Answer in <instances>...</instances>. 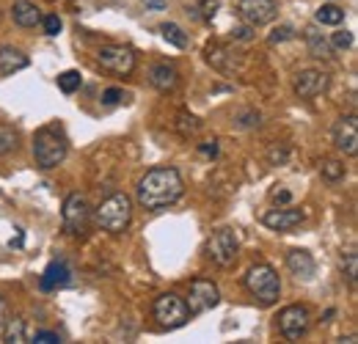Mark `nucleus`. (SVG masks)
<instances>
[{
	"label": "nucleus",
	"instance_id": "40",
	"mask_svg": "<svg viewBox=\"0 0 358 344\" xmlns=\"http://www.w3.org/2000/svg\"><path fill=\"white\" fill-rule=\"evenodd\" d=\"M201 152H204V155H215V152H218V143H215V141H210V143H204V146H201Z\"/></svg>",
	"mask_w": 358,
	"mask_h": 344
},
{
	"label": "nucleus",
	"instance_id": "1",
	"mask_svg": "<svg viewBox=\"0 0 358 344\" xmlns=\"http://www.w3.org/2000/svg\"><path fill=\"white\" fill-rule=\"evenodd\" d=\"M185 193V182L177 169H152L138 182V204L149 213H160L171 204H177Z\"/></svg>",
	"mask_w": 358,
	"mask_h": 344
},
{
	"label": "nucleus",
	"instance_id": "21",
	"mask_svg": "<svg viewBox=\"0 0 358 344\" xmlns=\"http://www.w3.org/2000/svg\"><path fill=\"white\" fill-rule=\"evenodd\" d=\"M306 44H309V52H312L314 58H331L334 55V47L331 42L317 31V28H306Z\"/></svg>",
	"mask_w": 358,
	"mask_h": 344
},
{
	"label": "nucleus",
	"instance_id": "34",
	"mask_svg": "<svg viewBox=\"0 0 358 344\" xmlns=\"http://www.w3.org/2000/svg\"><path fill=\"white\" fill-rule=\"evenodd\" d=\"M259 113H254V110H248V113H243L240 116V127H259Z\"/></svg>",
	"mask_w": 358,
	"mask_h": 344
},
{
	"label": "nucleus",
	"instance_id": "27",
	"mask_svg": "<svg viewBox=\"0 0 358 344\" xmlns=\"http://www.w3.org/2000/svg\"><path fill=\"white\" fill-rule=\"evenodd\" d=\"M17 149V132L11 127H0V155H8Z\"/></svg>",
	"mask_w": 358,
	"mask_h": 344
},
{
	"label": "nucleus",
	"instance_id": "20",
	"mask_svg": "<svg viewBox=\"0 0 358 344\" xmlns=\"http://www.w3.org/2000/svg\"><path fill=\"white\" fill-rule=\"evenodd\" d=\"M237 52H231L229 47H210L207 50V61L215 66V69H221V72H234V66H237V58H234Z\"/></svg>",
	"mask_w": 358,
	"mask_h": 344
},
{
	"label": "nucleus",
	"instance_id": "37",
	"mask_svg": "<svg viewBox=\"0 0 358 344\" xmlns=\"http://www.w3.org/2000/svg\"><path fill=\"white\" fill-rule=\"evenodd\" d=\"M251 34H254V28L245 22L243 28H237V31H234V39H243V42H245V39H251Z\"/></svg>",
	"mask_w": 358,
	"mask_h": 344
},
{
	"label": "nucleus",
	"instance_id": "5",
	"mask_svg": "<svg viewBox=\"0 0 358 344\" xmlns=\"http://www.w3.org/2000/svg\"><path fill=\"white\" fill-rule=\"evenodd\" d=\"M155 320L160 322V328H169V331H174V328H182L187 320H190V308H187V303L185 298H179L174 292H169V295H160L157 301H155Z\"/></svg>",
	"mask_w": 358,
	"mask_h": 344
},
{
	"label": "nucleus",
	"instance_id": "36",
	"mask_svg": "<svg viewBox=\"0 0 358 344\" xmlns=\"http://www.w3.org/2000/svg\"><path fill=\"white\" fill-rule=\"evenodd\" d=\"M268 160L273 163V166H278V163H284L287 160V149H273L268 155Z\"/></svg>",
	"mask_w": 358,
	"mask_h": 344
},
{
	"label": "nucleus",
	"instance_id": "28",
	"mask_svg": "<svg viewBox=\"0 0 358 344\" xmlns=\"http://www.w3.org/2000/svg\"><path fill=\"white\" fill-rule=\"evenodd\" d=\"M331 47H334V50H350V47H353V34H350V31H336V34L331 36Z\"/></svg>",
	"mask_w": 358,
	"mask_h": 344
},
{
	"label": "nucleus",
	"instance_id": "23",
	"mask_svg": "<svg viewBox=\"0 0 358 344\" xmlns=\"http://www.w3.org/2000/svg\"><path fill=\"white\" fill-rule=\"evenodd\" d=\"M160 34H163L166 42H171L174 47H179V50L187 47V34H185L179 25H174V22H163V25H160Z\"/></svg>",
	"mask_w": 358,
	"mask_h": 344
},
{
	"label": "nucleus",
	"instance_id": "30",
	"mask_svg": "<svg viewBox=\"0 0 358 344\" xmlns=\"http://www.w3.org/2000/svg\"><path fill=\"white\" fill-rule=\"evenodd\" d=\"M345 273H348V281L356 287V278H358V254L356 251H350V254L345 257Z\"/></svg>",
	"mask_w": 358,
	"mask_h": 344
},
{
	"label": "nucleus",
	"instance_id": "33",
	"mask_svg": "<svg viewBox=\"0 0 358 344\" xmlns=\"http://www.w3.org/2000/svg\"><path fill=\"white\" fill-rule=\"evenodd\" d=\"M199 8L204 11V14H201L204 20H213V17H215V8H218V0H199Z\"/></svg>",
	"mask_w": 358,
	"mask_h": 344
},
{
	"label": "nucleus",
	"instance_id": "16",
	"mask_svg": "<svg viewBox=\"0 0 358 344\" xmlns=\"http://www.w3.org/2000/svg\"><path fill=\"white\" fill-rule=\"evenodd\" d=\"M11 17H14V22H17L20 28H36V25L42 22V11H39V6L31 3V0H17L14 8H11Z\"/></svg>",
	"mask_w": 358,
	"mask_h": 344
},
{
	"label": "nucleus",
	"instance_id": "31",
	"mask_svg": "<svg viewBox=\"0 0 358 344\" xmlns=\"http://www.w3.org/2000/svg\"><path fill=\"white\" fill-rule=\"evenodd\" d=\"M292 36H295V31H292L289 25H281V28H275V31L270 34V44L287 42V39H292Z\"/></svg>",
	"mask_w": 358,
	"mask_h": 344
},
{
	"label": "nucleus",
	"instance_id": "25",
	"mask_svg": "<svg viewBox=\"0 0 358 344\" xmlns=\"http://www.w3.org/2000/svg\"><path fill=\"white\" fill-rule=\"evenodd\" d=\"M80 83H83V78H80V72H75V69L58 75V88H61L64 94H75V91L80 88Z\"/></svg>",
	"mask_w": 358,
	"mask_h": 344
},
{
	"label": "nucleus",
	"instance_id": "2",
	"mask_svg": "<svg viewBox=\"0 0 358 344\" xmlns=\"http://www.w3.org/2000/svg\"><path fill=\"white\" fill-rule=\"evenodd\" d=\"M94 220L102 231L108 234H124L130 229V220H133V199L127 193H113L108 196L96 213H94Z\"/></svg>",
	"mask_w": 358,
	"mask_h": 344
},
{
	"label": "nucleus",
	"instance_id": "14",
	"mask_svg": "<svg viewBox=\"0 0 358 344\" xmlns=\"http://www.w3.org/2000/svg\"><path fill=\"white\" fill-rule=\"evenodd\" d=\"M325 88H328V75L320 69H303L295 78V94L301 99H312L317 94H322Z\"/></svg>",
	"mask_w": 358,
	"mask_h": 344
},
{
	"label": "nucleus",
	"instance_id": "15",
	"mask_svg": "<svg viewBox=\"0 0 358 344\" xmlns=\"http://www.w3.org/2000/svg\"><path fill=\"white\" fill-rule=\"evenodd\" d=\"M149 83L157 88V91H163V94L177 91L179 72L174 66H169V64H157V66H152V72H149Z\"/></svg>",
	"mask_w": 358,
	"mask_h": 344
},
{
	"label": "nucleus",
	"instance_id": "19",
	"mask_svg": "<svg viewBox=\"0 0 358 344\" xmlns=\"http://www.w3.org/2000/svg\"><path fill=\"white\" fill-rule=\"evenodd\" d=\"M64 284H69V267L64 261H52L45 270V275H42V289L50 292V289H58Z\"/></svg>",
	"mask_w": 358,
	"mask_h": 344
},
{
	"label": "nucleus",
	"instance_id": "26",
	"mask_svg": "<svg viewBox=\"0 0 358 344\" xmlns=\"http://www.w3.org/2000/svg\"><path fill=\"white\" fill-rule=\"evenodd\" d=\"M320 173H322L325 182H339V179H345V166L339 160H325L320 166Z\"/></svg>",
	"mask_w": 358,
	"mask_h": 344
},
{
	"label": "nucleus",
	"instance_id": "17",
	"mask_svg": "<svg viewBox=\"0 0 358 344\" xmlns=\"http://www.w3.org/2000/svg\"><path fill=\"white\" fill-rule=\"evenodd\" d=\"M287 267L292 270V275H298V278H303V281H312L314 270H317V264H314V259L309 251H289Z\"/></svg>",
	"mask_w": 358,
	"mask_h": 344
},
{
	"label": "nucleus",
	"instance_id": "32",
	"mask_svg": "<svg viewBox=\"0 0 358 344\" xmlns=\"http://www.w3.org/2000/svg\"><path fill=\"white\" fill-rule=\"evenodd\" d=\"M127 96H124V91L122 88H108L105 94H102V102L105 105H119V102H124Z\"/></svg>",
	"mask_w": 358,
	"mask_h": 344
},
{
	"label": "nucleus",
	"instance_id": "10",
	"mask_svg": "<svg viewBox=\"0 0 358 344\" xmlns=\"http://www.w3.org/2000/svg\"><path fill=\"white\" fill-rule=\"evenodd\" d=\"M187 308H190V317L193 314H207L210 308H215L218 303H221V292H218V287L213 284V281H204V278H196L193 284H190V289H187Z\"/></svg>",
	"mask_w": 358,
	"mask_h": 344
},
{
	"label": "nucleus",
	"instance_id": "13",
	"mask_svg": "<svg viewBox=\"0 0 358 344\" xmlns=\"http://www.w3.org/2000/svg\"><path fill=\"white\" fill-rule=\"evenodd\" d=\"M262 223L273 229V231H292L295 226L303 223V210L295 207H278V210H268L262 215Z\"/></svg>",
	"mask_w": 358,
	"mask_h": 344
},
{
	"label": "nucleus",
	"instance_id": "22",
	"mask_svg": "<svg viewBox=\"0 0 358 344\" xmlns=\"http://www.w3.org/2000/svg\"><path fill=\"white\" fill-rule=\"evenodd\" d=\"M317 22L320 25H342L345 22V8H339V6H322V8H317Z\"/></svg>",
	"mask_w": 358,
	"mask_h": 344
},
{
	"label": "nucleus",
	"instance_id": "12",
	"mask_svg": "<svg viewBox=\"0 0 358 344\" xmlns=\"http://www.w3.org/2000/svg\"><path fill=\"white\" fill-rule=\"evenodd\" d=\"M334 143H336V149H342L345 155L356 157L358 155V122H356V116H345V119H339V122H336V127H334Z\"/></svg>",
	"mask_w": 358,
	"mask_h": 344
},
{
	"label": "nucleus",
	"instance_id": "3",
	"mask_svg": "<svg viewBox=\"0 0 358 344\" xmlns=\"http://www.w3.org/2000/svg\"><path fill=\"white\" fill-rule=\"evenodd\" d=\"M66 157V138L58 129L47 127L34 135V160L39 169H55Z\"/></svg>",
	"mask_w": 358,
	"mask_h": 344
},
{
	"label": "nucleus",
	"instance_id": "6",
	"mask_svg": "<svg viewBox=\"0 0 358 344\" xmlns=\"http://www.w3.org/2000/svg\"><path fill=\"white\" fill-rule=\"evenodd\" d=\"M64 229L72 234V237H83L89 231V223H91V207H89V199L83 193H72L66 196L64 201Z\"/></svg>",
	"mask_w": 358,
	"mask_h": 344
},
{
	"label": "nucleus",
	"instance_id": "29",
	"mask_svg": "<svg viewBox=\"0 0 358 344\" xmlns=\"http://www.w3.org/2000/svg\"><path fill=\"white\" fill-rule=\"evenodd\" d=\"M39 25L45 28L47 36H58V34H61V20H58V14H45Z\"/></svg>",
	"mask_w": 358,
	"mask_h": 344
},
{
	"label": "nucleus",
	"instance_id": "9",
	"mask_svg": "<svg viewBox=\"0 0 358 344\" xmlns=\"http://www.w3.org/2000/svg\"><path fill=\"white\" fill-rule=\"evenodd\" d=\"M99 66L110 75H119V78H127L133 75L135 69V52L124 44H108L99 50Z\"/></svg>",
	"mask_w": 358,
	"mask_h": 344
},
{
	"label": "nucleus",
	"instance_id": "38",
	"mask_svg": "<svg viewBox=\"0 0 358 344\" xmlns=\"http://www.w3.org/2000/svg\"><path fill=\"white\" fill-rule=\"evenodd\" d=\"M273 201H275V204H289L292 196H289V190H275V193H273Z\"/></svg>",
	"mask_w": 358,
	"mask_h": 344
},
{
	"label": "nucleus",
	"instance_id": "8",
	"mask_svg": "<svg viewBox=\"0 0 358 344\" xmlns=\"http://www.w3.org/2000/svg\"><path fill=\"white\" fill-rule=\"evenodd\" d=\"M309 325H312V317L306 306H287L278 314V331L287 342H301L309 334Z\"/></svg>",
	"mask_w": 358,
	"mask_h": 344
},
{
	"label": "nucleus",
	"instance_id": "35",
	"mask_svg": "<svg viewBox=\"0 0 358 344\" xmlns=\"http://www.w3.org/2000/svg\"><path fill=\"white\" fill-rule=\"evenodd\" d=\"M34 342H39V344H55V342H61V339H58V334H52V331H39V334L34 336Z\"/></svg>",
	"mask_w": 358,
	"mask_h": 344
},
{
	"label": "nucleus",
	"instance_id": "4",
	"mask_svg": "<svg viewBox=\"0 0 358 344\" xmlns=\"http://www.w3.org/2000/svg\"><path fill=\"white\" fill-rule=\"evenodd\" d=\"M245 287L262 306H273L281 298V278L270 264H254L245 273Z\"/></svg>",
	"mask_w": 358,
	"mask_h": 344
},
{
	"label": "nucleus",
	"instance_id": "11",
	"mask_svg": "<svg viewBox=\"0 0 358 344\" xmlns=\"http://www.w3.org/2000/svg\"><path fill=\"white\" fill-rule=\"evenodd\" d=\"M237 11L251 28H259V25H270L278 17V3L275 0H240Z\"/></svg>",
	"mask_w": 358,
	"mask_h": 344
},
{
	"label": "nucleus",
	"instance_id": "18",
	"mask_svg": "<svg viewBox=\"0 0 358 344\" xmlns=\"http://www.w3.org/2000/svg\"><path fill=\"white\" fill-rule=\"evenodd\" d=\"M28 66V55L14 47H0V75H14Z\"/></svg>",
	"mask_w": 358,
	"mask_h": 344
},
{
	"label": "nucleus",
	"instance_id": "39",
	"mask_svg": "<svg viewBox=\"0 0 358 344\" xmlns=\"http://www.w3.org/2000/svg\"><path fill=\"white\" fill-rule=\"evenodd\" d=\"M166 6H169V0H146V8H152V11H160Z\"/></svg>",
	"mask_w": 358,
	"mask_h": 344
},
{
	"label": "nucleus",
	"instance_id": "24",
	"mask_svg": "<svg viewBox=\"0 0 358 344\" xmlns=\"http://www.w3.org/2000/svg\"><path fill=\"white\" fill-rule=\"evenodd\" d=\"M3 339H6V342H25V320H20V317L8 320Z\"/></svg>",
	"mask_w": 358,
	"mask_h": 344
},
{
	"label": "nucleus",
	"instance_id": "7",
	"mask_svg": "<svg viewBox=\"0 0 358 344\" xmlns=\"http://www.w3.org/2000/svg\"><path fill=\"white\" fill-rule=\"evenodd\" d=\"M207 254H210V259L218 267H231L237 261V257H240V240H237V234L231 229H218L210 237V243H207Z\"/></svg>",
	"mask_w": 358,
	"mask_h": 344
}]
</instances>
